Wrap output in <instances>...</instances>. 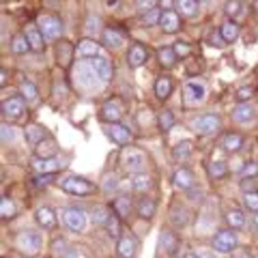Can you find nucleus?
I'll list each match as a JSON object with an SVG mask.
<instances>
[{
  "label": "nucleus",
  "instance_id": "62",
  "mask_svg": "<svg viewBox=\"0 0 258 258\" xmlns=\"http://www.w3.org/2000/svg\"><path fill=\"white\" fill-rule=\"evenodd\" d=\"M20 258H30V256H20Z\"/></svg>",
  "mask_w": 258,
  "mask_h": 258
},
{
  "label": "nucleus",
  "instance_id": "38",
  "mask_svg": "<svg viewBox=\"0 0 258 258\" xmlns=\"http://www.w3.org/2000/svg\"><path fill=\"white\" fill-rule=\"evenodd\" d=\"M132 187L136 191H147L151 187V176L149 174H144V172H138V174H134V179H132Z\"/></svg>",
  "mask_w": 258,
  "mask_h": 258
},
{
  "label": "nucleus",
  "instance_id": "43",
  "mask_svg": "<svg viewBox=\"0 0 258 258\" xmlns=\"http://www.w3.org/2000/svg\"><path fill=\"white\" fill-rule=\"evenodd\" d=\"M0 215H3V220H11V217L15 215L13 200H9L7 196H3V200H0Z\"/></svg>",
  "mask_w": 258,
  "mask_h": 258
},
{
  "label": "nucleus",
  "instance_id": "29",
  "mask_svg": "<svg viewBox=\"0 0 258 258\" xmlns=\"http://www.w3.org/2000/svg\"><path fill=\"white\" fill-rule=\"evenodd\" d=\"M155 200L153 198H140V203H138V215L144 217V220H151L153 215H155Z\"/></svg>",
  "mask_w": 258,
  "mask_h": 258
},
{
  "label": "nucleus",
  "instance_id": "10",
  "mask_svg": "<svg viewBox=\"0 0 258 258\" xmlns=\"http://www.w3.org/2000/svg\"><path fill=\"white\" fill-rule=\"evenodd\" d=\"M147 58H149V52H147V47L144 45L134 43L132 47H129V52H127V64L129 67L138 69V67H142V64L147 62Z\"/></svg>",
  "mask_w": 258,
  "mask_h": 258
},
{
  "label": "nucleus",
  "instance_id": "61",
  "mask_svg": "<svg viewBox=\"0 0 258 258\" xmlns=\"http://www.w3.org/2000/svg\"><path fill=\"white\" fill-rule=\"evenodd\" d=\"M254 9H256V11H258V0H256V3H254Z\"/></svg>",
  "mask_w": 258,
  "mask_h": 258
},
{
  "label": "nucleus",
  "instance_id": "18",
  "mask_svg": "<svg viewBox=\"0 0 258 258\" xmlns=\"http://www.w3.org/2000/svg\"><path fill=\"white\" fill-rule=\"evenodd\" d=\"M74 54H76V47L69 41H60L58 45H56V58H58V64L64 69L71 64V60H74Z\"/></svg>",
  "mask_w": 258,
  "mask_h": 258
},
{
  "label": "nucleus",
  "instance_id": "17",
  "mask_svg": "<svg viewBox=\"0 0 258 258\" xmlns=\"http://www.w3.org/2000/svg\"><path fill=\"white\" fill-rule=\"evenodd\" d=\"M58 168H62V164L56 157H47V159H35L32 161V170H37L39 174H54Z\"/></svg>",
  "mask_w": 258,
  "mask_h": 258
},
{
  "label": "nucleus",
  "instance_id": "44",
  "mask_svg": "<svg viewBox=\"0 0 258 258\" xmlns=\"http://www.w3.org/2000/svg\"><path fill=\"white\" fill-rule=\"evenodd\" d=\"M228 172V166H226V161H211L209 164V174L215 176V179H222Z\"/></svg>",
  "mask_w": 258,
  "mask_h": 258
},
{
  "label": "nucleus",
  "instance_id": "21",
  "mask_svg": "<svg viewBox=\"0 0 258 258\" xmlns=\"http://www.w3.org/2000/svg\"><path fill=\"white\" fill-rule=\"evenodd\" d=\"M172 88H174V84H172V78H168V76H161V78H157V82H155V95L159 97L161 101L168 99V97L172 95Z\"/></svg>",
  "mask_w": 258,
  "mask_h": 258
},
{
  "label": "nucleus",
  "instance_id": "41",
  "mask_svg": "<svg viewBox=\"0 0 258 258\" xmlns=\"http://www.w3.org/2000/svg\"><path fill=\"white\" fill-rule=\"evenodd\" d=\"M110 215H112V211L108 207H95L93 209V222L99 224V226H106V222L110 220Z\"/></svg>",
  "mask_w": 258,
  "mask_h": 258
},
{
  "label": "nucleus",
  "instance_id": "37",
  "mask_svg": "<svg viewBox=\"0 0 258 258\" xmlns=\"http://www.w3.org/2000/svg\"><path fill=\"white\" fill-rule=\"evenodd\" d=\"M224 13L228 15L230 20L239 18V15L243 13V5H241V0H226V5H224Z\"/></svg>",
  "mask_w": 258,
  "mask_h": 258
},
{
  "label": "nucleus",
  "instance_id": "5",
  "mask_svg": "<svg viewBox=\"0 0 258 258\" xmlns=\"http://www.w3.org/2000/svg\"><path fill=\"white\" fill-rule=\"evenodd\" d=\"M237 247V235L232 230H222L217 232L213 239V249L217 254H230Z\"/></svg>",
  "mask_w": 258,
  "mask_h": 258
},
{
  "label": "nucleus",
  "instance_id": "46",
  "mask_svg": "<svg viewBox=\"0 0 258 258\" xmlns=\"http://www.w3.org/2000/svg\"><path fill=\"white\" fill-rule=\"evenodd\" d=\"M243 205L249 209V211L258 213V191H249L243 196Z\"/></svg>",
  "mask_w": 258,
  "mask_h": 258
},
{
  "label": "nucleus",
  "instance_id": "54",
  "mask_svg": "<svg viewBox=\"0 0 258 258\" xmlns=\"http://www.w3.org/2000/svg\"><path fill=\"white\" fill-rule=\"evenodd\" d=\"M0 129H3V142H7V140H11V138H13V132H11V127L3 125Z\"/></svg>",
  "mask_w": 258,
  "mask_h": 258
},
{
  "label": "nucleus",
  "instance_id": "39",
  "mask_svg": "<svg viewBox=\"0 0 258 258\" xmlns=\"http://www.w3.org/2000/svg\"><path fill=\"white\" fill-rule=\"evenodd\" d=\"M226 220H228V224L232 228H243L245 226V215H243V211H239V209H230L228 215H226Z\"/></svg>",
  "mask_w": 258,
  "mask_h": 258
},
{
  "label": "nucleus",
  "instance_id": "16",
  "mask_svg": "<svg viewBox=\"0 0 258 258\" xmlns=\"http://www.w3.org/2000/svg\"><path fill=\"white\" fill-rule=\"evenodd\" d=\"M108 136L112 140H114L116 144H129L132 142V132H129V127H125V125H120V123H112L110 127H108Z\"/></svg>",
  "mask_w": 258,
  "mask_h": 258
},
{
  "label": "nucleus",
  "instance_id": "15",
  "mask_svg": "<svg viewBox=\"0 0 258 258\" xmlns=\"http://www.w3.org/2000/svg\"><path fill=\"white\" fill-rule=\"evenodd\" d=\"M172 183H174V187L176 189H181V191H187L194 187V174L189 168H179L174 174H172Z\"/></svg>",
  "mask_w": 258,
  "mask_h": 258
},
{
  "label": "nucleus",
  "instance_id": "35",
  "mask_svg": "<svg viewBox=\"0 0 258 258\" xmlns=\"http://www.w3.org/2000/svg\"><path fill=\"white\" fill-rule=\"evenodd\" d=\"M11 50H13V54H26L30 50V43H28L26 35H13V39H11Z\"/></svg>",
  "mask_w": 258,
  "mask_h": 258
},
{
  "label": "nucleus",
  "instance_id": "49",
  "mask_svg": "<svg viewBox=\"0 0 258 258\" xmlns=\"http://www.w3.org/2000/svg\"><path fill=\"white\" fill-rule=\"evenodd\" d=\"M54 181V174H39L35 181H32V185L35 187H43V185H50Z\"/></svg>",
  "mask_w": 258,
  "mask_h": 258
},
{
  "label": "nucleus",
  "instance_id": "3",
  "mask_svg": "<svg viewBox=\"0 0 258 258\" xmlns=\"http://www.w3.org/2000/svg\"><path fill=\"white\" fill-rule=\"evenodd\" d=\"M123 112H125L123 101H120L118 97H112V99H108V101L101 106L99 116H101V120H108V123L112 125V123H118L120 116H123Z\"/></svg>",
  "mask_w": 258,
  "mask_h": 258
},
{
  "label": "nucleus",
  "instance_id": "22",
  "mask_svg": "<svg viewBox=\"0 0 258 258\" xmlns=\"http://www.w3.org/2000/svg\"><path fill=\"white\" fill-rule=\"evenodd\" d=\"M254 108H252V103H239V106L232 110V118L237 120V123H247V120H252L254 118Z\"/></svg>",
  "mask_w": 258,
  "mask_h": 258
},
{
  "label": "nucleus",
  "instance_id": "19",
  "mask_svg": "<svg viewBox=\"0 0 258 258\" xmlns=\"http://www.w3.org/2000/svg\"><path fill=\"white\" fill-rule=\"evenodd\" d=\"M24 138H26V142L32 144V147H39V144L47 138V132L41 125H28L24 129Z\"/></svg>",
  "mask_w": 258,
  "mask_h": 258
},
{
  "label": "nucleus",
  "instance_id": "32",
  "mask_svg": "<svg viewBox=\"0 0 258 258\" xmlns=\"http://www.w3.org/2000/svg\"><path fill=\"white\" fill-rule=\"evenodd\" d=\"M56 153V144H54V140H43L39 147H35V155L39 157V159H47V157H52Z\"/></svg>",
  "mask_w": 258,
  "mask_h": 258
},
{
  "label": "nucleus",
  "instance_id": "55",
  "mask_svg": "<svg viewBox=\"0 0 258 258\" xmlns=\"http://www.w3.org/2000/svg\"><path fill=\"white\" fill-rule=\"evenodd\" d=\"M7 78H9L7 69H0V86H5V84H7Z\"/></svg>",
  "mask_w": 258,
  "mask_h": 258
},
{
  "label": "nucleus",
  "instance_id": "6",
  "mask_svg": "<svg viewBox=\"0 0 258 258\" xmlns=\"http://www.w3.org/2000/svg\"><path fill=\"white\" fill-rule=\"evenodd\" d=\"M39 30L45 39H56L62 32V24L54 15H39Z\"/></svg>",
  "mask_w": 258,
  "mask_h": 258
},
{
  "label": "nucleus",
  "instance_id": "2",
  "mask_svg": "<svg viewBox=\"0 0 258 258\" xmlns=\"http://www.w3.org/2000/svg\"><path fill=\"white\" fill-rule=\"evenodd\" d=\"M60 187L71 194V196H86V194H93V183L82 179V176H64L60 181Z\"/></svg>",
  "mask_w": 258,
  "mask_h": 258
},
{
  "label": "nucleus",
  "instance_id": "30",
  "mask_svg": "<svg viewBox=\"0 0 258 258\" xmlns=\"http://www.w3.org/2000/svg\"><path fill=\"white\" fill-rule=\"evenodd\" d=\"M185 95H187L191 101H203L205 95H207V91H205L203 84H198V82H187V84H185Z\"/></svg>",
  "mask_w": 258,
  "mask_h": 258
},
{
  "label": "nucleus",
  "instance_id": "7",
  "mask_svg": "<svg viewBox=\"0 0 258 258\" xmlns=\"http://www.w3.org/2000/svg\"><path fill=\"white\" fill-rule=\"evenodd\" d=\"M144 164H147V157H144L142 151H138V149H125L123 151V166L129 172L138 174L144 168Z\"/></svg>",
  "mask_w": 258,
  "mask_h": 258
},
{
  "label": "nucleus",
  "instance_id": "4",
  "mask_svg": "<svg viewBox=\"0 0 258 258\" xmlns=\"http://www.w3.org/2000/svg\"><path fill=\"white\" fill-rule=\"evenodd\" d=\"M62 220H64V224H67L69 230L82 232L84 226H86V213L82 211V209H78V207H69V209H64L62 211Z\"/></svg>",
  "mask_w": 258,
  "mask_h": 258
},
{
  "label": "nucleus",
  "instance_id": "14",
  "mask_svg": "<svg viewBox=\"0 0 258 258\" xmlns=\"http://www.w3.org/2000/svg\"><path fill=\"white\" fill-rule=\"evenodd\" d=\"M116 252L120 258H134L136 252H138V241H136V237H132V235L120 237L116 243Z\"/></svg>",
  "mask_w": 258,
  "mask_h": 258
},
{
  "label": "nucleus",
  "instance_id": "52",
  "mask_svg": "<svg viewBox=\"0 0 258 258\" xmlns=\"http://www.w3.org/2000/svg\"><path fill=\"white\" fill-rule=\"evenodd\" d=\"M254 185H256V183H254V179H249V181L245 179L243 183H241V189H243L245 194H249V191H254Z\"/></svg>",
  "mask_w": 258,
  "mask_h": 258
},
{
  "label": "nucleus",
  "instance_id": "47",
  "mask_svg": "<svg viewBox=\"0 0 258 258\" xmlns=\"http://www.w3.org/2000/svg\"><path fill=\"white\" fill-rule=\"evenodd\" d=\"M172 50H174L176 56H189L191 47H189V43H185V41H176V43L172 45Z\"/></svg>",
  "mask_w": 258,
  "mask_h": 258
},
{
  "label": "nucleus",
  "instance_id": "60",
  "mask_svg": "<svg viewBox=\"0 0 258 258\" xmlns=\"http://www.w3.org/2000/svg\"><path fill=\"white\" fill-rule=\"evenodd\" d=\"M239 258H252V256H249V254H247V252H243V254H241V256H239Z\"/></svg>",
  "mask_w": 258,
  "mask_h": 258
},
{
  "label": "nucleus",
  "instance_id": "26",
  "mask_svg": "<svg viewBox=\"0 0 258 258\" xmlns=\"http://www.w3.org/2000/svg\"><path fill=\"white\" fill-rule=\"evenodd\" d=\"M112 209H114V213L120 217V220H127L129 213H132V200H129L127 196H120V198L114 200Z\"/></svg>",
  "mask_w": 258,
  "mask_h": 258
},
{
  "label": "nucleus",
  "instance_id": "59",
  "mask_svg": "<svg viewBox=\"0 0 258 258\" xmlns=\"http://www.w3.org/2000/svg\"><path fill=\"white\" fill-rule=\"evenodd\" d=\"M185 258H198V256H196V254H191V252H189V254H185Z\"/></svg>",
  "mask_w": 258,
  "mask_h": 258
},
{
  "label": "nucleus",
  "instance_id": "51",
  "mask_svg": "<svg viewBox=\"0 0 258 258\" xmlns=\"http://www.w3.org/2000/svg\"><path fill=\"white\" fill-rule=\"evenodd\" d=\"M209 41H211V45H215V47H222V45L226 43L220 32H217V35H211V39H209Z\"/></svg>",
  "mask_w": 258,
  "mask_h": 258
},
{
  "label": "nucleus",
  "instance_id": "53",
  "mask_svg": "<svg viewBox=\"0 0 258 258\" xmlns=\"http://www.w3.org/2000/svg\"><path fill=\"white\" fill-rule=\"evenodd\" d=\"M159 15H161V13H157L155 9H153V11H149V15H147V18H144V22H147V24H153L155 20L159 22Z\"/></svg>",
  "mask_w": 258,
  "mask_h": 258
},
{
  "label": "nucleus",
  "instance_id": "42",
  "mask_svg": "<svg viewBox=\"0 0 258 258\" xmlns=\"http://www.w3.org/2000/svg\"><path fill=\"white\" fill-rule=\"evenodd\" d=\"M106 230H108V235L112 239H118L120 237V217L114 213V215H110V220L106 222Z\"/></svg>",
  "mask_w": 258,
  "mask_h": 258
},
{
  "label": "nucleus",
  "instance_id": "8",
  "mask_svg": "<svg viewBox=\"0 0 258 258\" xmlns=\"http://www.w3.org/2000/svg\"><path fill=\"white\" fill-rule=\"evenodd\" d=\"M222 127V120L217 114H203L200 118L194 120V129H196L198 134H215L217 129Z\"/></svg>",
  "mask_w": 258,
  "mask_h": 258
},
{
  "label": "nucleus",
  "instance_id": "36",
  "mask_svg": "<svg viewBox=\"0 0 258 258\" xmlns=\"http://www.w3.org/2000/svg\"><path fill=\"white\" fill-rule=\"evenodd\" d=\"M176 7H179L181 15L191 18V15H196V11H198V0H176Z\"/></svg>",
  "mask_w": 258,
  "mask_h": 258
},
{
  "label": "nucleus",
  "instance_id": "13",
  "mask_svg": "<svg viewBox=\"0 0 258 258\" xmlns=\"http://www.w3.org/2000/svg\"><path fill=\"white\" fill-rule=\"evenodd\" d=\"M91 69H93V74L103 80V82H108V80L112 78V64L108 58H103V56H97V58L91 60Z\"/></svg>",
  "mask_w": 258,
  "mask_h": 258
},
{
  "label": "nucleus",
  "instance_id": "11",
  "mask_svg": "<svg viewBox=\"0 0 258 258\" xmlns=\"http://www.w3.org/2000/svg\"><path fill=\"white\" fill-rule=\"evenodd\" d=\"M159 26H161V30L164 32H176L181 28V18H179V13L176 11H161V15H159Z\"/></svg>",
  "mask_w": 258,
  "mask_h": 258
},
{
  "label": "nucleus",
  "instance_id": "50",
  "mask_svg": "<svg viewBox=\"0 0 258 258\" xmlns=\"http://www.w3.org/2000/svg\"><path fill=\"white\" fill-rule=\"evenodd\" d=\"M254 174H258V166L254 164V161H249V164H245L243 168H241V176H254Z\"/></svg>",
  "mask_w": 258,
  "mask_h": 258
},
{
  "label": "nucleus",
  "instance_id": "25",
  "mask_svg": "<svg viewBox=\"0 0 258 258\" xmlns=\"http://www.w3.org/2000/svg\"><path fill=\"white\" fill-rule=\"evenodd\" d=\"M123 32H120L118 28H106L103 30V35H101V41L106 43L108 47H118L120 43H123Z\"/></svg>",
  "mask_w": 258,
  "mask_h": 258
},
{
  "label": "nucleus",
  "instance_id": "9",
  "mask_svg": "<svg viewBox=\"0 0 258 258\" xmlns=\"http://www.w3.org/2000/svg\"><path fill=\"white\" fill-rule=\"evenodd\" d=\"M24 108H26V99L20 95V97H11V99L3 101V116L5 118H20Z\"/></svg>",
  "mask_w": 258,
  "mask_h": 258
},
{
  "label": "nucleus",
  "instance_id": "12",
  "mask_svg": "<svg viewBox=\"0 0 258 258\" xmlns=\"http://www.w3.org/2000/svg\"><path fill=\"white\" fill-rule=\"evenodd\" d=\"M101 52V45L93 41V39H82V41H78V47H76V54L80 58H97Z\"/></svg>",
  "mask_w": 258,
  "mask_h": 258
},
{
  "label": "nucleus",
  "instance_id": "23",
  "mask_svg": "<svg viewBox=\"0 0 258 258\" xmlns=\"http://www.w3.org/2000/svg\"><path fill=\"white\" fill-rule=\"evenodd\" d=\"M239 24L235 22V20H228V22H224L222 26H220V35L224 37V41L226 43H232L235 39L239 37Z\"/></svg>",
  "mask_w": 258,
  "mask_h": 258
},
{
  "label": "nucleus",
  "instance_id": "34",
  "mask_svg": "<svg viewBox=\"0 0 258 258\" xmlns=\"http://www.w3.org/2000/svg\"><path fill=\"white\" fill-rule=\"evenodd\" d=\"M20 93L22 97L26 101H37V97H39V91H37V86L30 82V80H22V84H20Z\"/></svg>",
  "mask_w": 258,
  "mask_h": 258
},
{
  "label": "nucleus",
  "instance_id": "20",
  "mask_svg": "<svg viewBox=\"0 0 258 258\" xmlns=\"http://www.w3.org/2000/svg\"><path fill=\"white\" fill-rule=\"evenodd\" d=\"M24 35H26L28 43H30V50L41 52L43 47H45V43H43V35H41V30H39V26H28Z\"/></svg>",
  "mask_w": 258,
  "mask_h": 258
},
{
  "label": "nucleus",
  "instance_id": "28",
  "mask_svg": "<svg viewBox=\"0 0 258 258\" xmlns=\"http://www.w3.org/2000/svg\"><path fill=\"white\" fill-rule=\"evenodd\" d=\"M191 151H194L191 142L189 140H183V142H179V144H174V147H172V157L176 161H185V159L191 155Z\"/></svg>",
  "mask_w": 258,
  "mask_h": 258
},
{
  "label": "nucleus",
  "instance_id": "45",
  "mask_svg": "<svg viewBox=\"0 0 258 258\" xmlns=\"http://www.w3.org/2000/svg\"><path fill=\"white\" fill-rule=\"evenodd\" d=\"M252 95H254V86H241L235 97H237V101H239V103H249Z\"/></svg>",
  "mask_w": 258,
  "mask_h": 258
},
{
  "label": "nucleus",
  "instance_id": "24",
  "mask_svg": "<svg viewBox=\"0 0 258 258\" xmlns=\"http://www.w3.org/2000/svg\"><path fill=\"white\" fill-rule=\"evenodd\" d=\"M37 222L41 224L45 230H50V228H54V224H56V215H54V211L50 207H39L37 209Z\"/></svg>",
  "mask_w": 258,
  "mask_h": 258
},
{
  "label": "nucleus",
  "instance_id": "33",
  "mask_svg": "<svg viewBox=\"0 0 258 258\" xmlns=\"http://www.w3.org/2000/svg\"><path fill=\"white\" fill-rule=\"evenodd\" d=\"M159 245H161V249H164V252L174 254V249H176V245H179V241H176V237L172 235V232H161Z\"/></svg>",
  "mask_w": 258,
  "mask_h": 258
},
{
  "label": "nucleus",
  "instance_id": "40",
  "mask_svg": "<svg viewBox=\"0 0 258 258\" xmlns=\"http://www.w3.org/2000/svg\"><path fill=\"white\" fill-rule=\"evenodd\" d=\"M157 123H159V129L161 132H170V129L174 127V116H172V112L170 110H164L161 114L157 116Z\"/></svg>",
  "mask_w": 258,
  "mask_h": 258
},
{
  "label": "nucleus",
  "instance_id": "27",
  "mask_svg": "<svg viewBox=\"0 0 258 258\" xmlns=\"http://www.w3.org/2000/svg\"><path fill=\"white\" fill-rule=\"evenodd\" d=\"M157 60H159L161 67L170 69V67H174V62H176V54H174L172 47H159L157 50Z\"/></svg>",
  "mask_w": 258,
  "mask_h": 258
},
{
  "label": "nucleus",
  "instance_id": "31",
  "mask_svg": "<svg viewBox=\"0 0 258 258\" xmlns=\"http://www.w3.org/2000/svg\"><path fill=\"white\" fill-rule=\"evenodd\" d=\"M222 147L228 151V153H235V151H239L241 147H243V138H241L239 134H226Z\"/></svg>",
  "mask_w": 258,
  "mask_h": 258
},
{
  "label": "nucleus",
  "instance_id": "56",
  "mask_svg": "<svg viewBox=\"0 0 258 258\" xmlns=\"http://www.w3.org/2000/svg\"><path fill=\"white\" fill-rule=\"evenodd\" d=\"M159 5L164 7L166 11H170V9H172V0H159Z\"/></svg>",
  "mask_w": 258,
  "mask_h": 258
},
{
  "label": "nucleus",
  "instance_id": "58",
  "mask_svg": "<svg viewBox=\"0 0 258 258\" xmlns=\"http://www.w3.org/2000/svg\"><path fill=\"white\" fill-rule=\"evenodd\" d=\"M252 224H254V228H256V230H258V213H256V215H254V217H252Z\"/></svg>",
  "mask_w": 258,
  "mask_h": 258
},
{
  "label": "nucleus",
  "instance_id": "57",
  "mask_svg": "<svg viewBox=\"0 0 258 258\" xmlns=\"http://www.w3.org/2000/svg\"><path fill=\"white\" fill-rule=\"evenodd\" d=\"M64 258H78V252H74V249H71V252L64 254Z\"/></svg>",
  "mask_w": 258,
  "mask_h": 258
},
{
  "label": "nucleus",
  "instance_id": "48",
  "mask_svg": "<svg viewBox=\"0 0 258 258\" xmlns=\"http://www.w3.org/2000/svg\"><path fill=\"white\" fill-rule=\"evenodd\" d=\"M157 3L159 0H136V7H138L140 11H153Z\"/></svg>",
  "mask_w": 258,
  "mask_h": 258
},
{
  "label": "nucleus",
  "instance_id": "1",
  "mask_svg": "<svg viewBox=\"0 0 258 258\" xmlns=\"http://www.w3.org/2000/svg\"><path fill=\"white\" fill-rule=\"evenodd\" d=\"M15 245H18L22 252H26V256H32L41 249V235L35 230H22L18 237H15Z\"/></svg>",
  "mask_w": 258,
  "mask_h": 258
}]
</instances>
